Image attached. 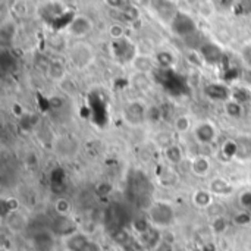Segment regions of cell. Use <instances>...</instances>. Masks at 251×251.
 Here are the masks:
<instances>
[{
  "instance_id": "6da1fadb",
  "label": "cell",
  "mask_w": 251,
  "mask_h": 251,
  "mask_svg": "<svg viewBox=\"0 0 251 251\" xmlns=\"http://www.w3.org/2000/svg\"><path fill=\"white\" fill-rule=\"evenodd\" d=\"M68 56L72 65L78 69L88 68L94 62V57H96L94 49L85 41H76L72 46H69Z\"/></svg>"
},
{
  "instance_id": "7a4b0ae2",
  "label": "cell",
  "mask_w": 251,
  "mask_h": 251,
  "mask_svg": "<svg viewBox=\"0 0 251 251\" xmlns=\"http://www.w3.org/2000/svg\"><path fill=\"white\" fill-rule=\"evenodd\" d=\"M174 219H175V210L169 203L156 201L149 209V221L151 225L157 228H166L172 225Z\"/></svg>"
},
{
  "instance_id": "3957f363",
  "label": "cell",
  "mask_w": 251,
  "mask_h": 251,
  "mask_svg": "<svg viewBox=\"0 0 251 251\" xmlns=\"http://www.w3.org/2000/svg\"><path fill=\"white\" fill-rule=\"evenodd\" d=\"M171 29L178 37H188L197 31V24L190 15L184 12H178L171 19Z\"/></svg>"
},
{
  "instance_id": "277c9868",
  "label": "cell",
  "mask_w": 251,
  "mask_h": 251,
  "mask_svg": "<svg viewBox=\"0 0 251 251\" xmlns=\"http://www.w3.org/2000/svg\"><path fill=\"white\" fill-rule=\"evenodd\" d=\"M93 28H94V22L91 18H88L87 15H76L69 21L68 32L75 38H84L88 34H91Z\"/></svg>"
},
{
  "instance_id": "5b68a950",
  "label": "cell",
  "mask_w": 251,
  "mask_h": 251,
  "mask_svg": "<svg viewBox=\"0 0 251 251\" xmlns=\"http://www.w3.org/2000/svg\"><path fill=\"white\" fill-rule=\"evenodd\" d=\"M32 251H53L54 249V234L49 229H35L31 237Z\"/></svg>"
},
{
  "instance_id": "8992f818",
  "label": "cell",
  "mask_w": 251,
  "mask_h": 251,
  "mask_svg": "<svg viewBox=\"0 0 251 251\" xmlns=\"http://www.w3.org/2000/svg\"><path fill=\"white\" fill-rule=\"evenodd\" d=\"M146 113H147V109L141 103H138V101H129L124 107V119L131 126H138L144 121H147L146 119Z\"/></svg>"
},
{
  "instance_id": "52a82bcc",
  "label": "cell",
  "mask_w": 251,
  "mask_h": 251,
  "mask_svg": "<svg viewBox=\"0 0 251 251\" xmlns=\"http://www.w3.org/2000/svg\"><path fill=\"white\" fill-rule=\"evenodd\" d=\"M50 231L54 235H60V237L68 238L69 235H72V234L76 232V226H75V224L72 222V219L69 216H57L51 222Z\"/></svg>"
},
{
  "instance_id": "ba28073f",
  "label": "cell",
  "mask_w": 251,
  "mask_h": 251,
  "mask_svg": "<svg viewBox=\"0 0 251 251\" xmlns=\"http://www.w3.org/2000/svg\"><path fill=\"white\" fill-rule=\"evenodd\" d=\"M199 50H200V53H201V56L204 59V63H207V65H218L224 59L222 49L215 43H206Z\"/></svg>"
},
{
  "instance_id": "9c48e42d",
  "label": "cell",
  "mask_w": 251,
  "mask_h": 251,
  "mask_svg": "<svg viewBox=\"0 0 251 251\" xmlns=\"http://www.w3.org/2000/svg\"><path fill=\"white\" fill-rule=\"evenodd\" d=\"M196 138L201 144H212L216 140V129L210 122H201L196 128Z\"/></svg>"
},
{
  "instance_id": "30bf717a",
  "label": "cell",
  "mask_w": 251,
  "mask_h": 251,
  "mask_svg": "<svg viewBox=\"0 0 251 251\" xmlns=\"http://www.w3.org/2000/svg\"><path fill=\"white\" fill-rule=\"evenodd\" d=\"M90 243L91 241L88 240V237L81 232H75L65 238V247L68 251H85Z\"/></svg>"
},
{
  "instance_id": "8fae6325",
  "label": "cell",
  "mask_w": 251,
  "mask_h": 251,
  "mask_svg": "<svg viewBox=\"0 0 251 251\" xmlns=\"http://www.w3.org/2000/svg\"><path fill=\"white\" fill-rule=\"evenodd\" d=\"M235 157L240 160H249L251 159V137L250 135H241L235 141Z\"/></svg>"
},
{
  "instance_id": "7c38bea8",
  "label": "cell",
  "mask_w": 251,
  "mask_h": 251,
  "mask_svg": "<svg viewBox=\"0 0 251 251\" xmlns=\"http://www.w3.org/2000/svg\"><path fill=\"white\" fill-rule=\"evenodd\" d=\"M6 226L12 231V232H21L26 228V218L19 213V212H12L7 213L6 216Z\"/></svg>"
},
{
  "instance_id": "4fadbf2b",
  "label": "cell",
  "mask_w": 251,
  "mask_h": 251,
  "mask_svg": "<svg viewBox=\"0 0 251 251\" xmlns=\"http://www.w3.org/2000/svg\"><path fill=\"white\" fill-rule=\"evenodd\" d=\"M132 66L141 72V74H149L156 63V59H153V56H143V54H135V57L132 59Z\"/></svg>"
},
{
  "instance_id": "5bb4252c",
  "label": "cell",
  "mask_w": 251,
  "mask_h": 251,
  "mask_svg": "<svg viewBox=\"0 0 251 251\" xmlns=\"http://www.w3.org/2000/svg\"><path fill=\"white\" fill-rule=\"evenodd\" d=\"M210 168H212V163H210V159L207 156H197L193 159V163H191V169L196 175H200V176H206L209 172H210Z\"/></svg>"
},
{
  "instance_id": "9a60e30c",
  "label": "cell",
  "mask_w": 251,
  "mask_h": 251,
  "mask_svg": "<svg viewBox=\"0 0 251 251\" xmlns=\"http://www.w3.org/2000/svg\"><path fill=\"white\" fill-rule=\"evenodd\" d=\"M47 75H49L50 79L59 81V82H60V81H63L65 76H66V69H65V66H63L62 62L53 60V62H50L49 66H47Z\"/></svg>"
},
{
  "instance_id": "2e32d148",
  "label": "cell",
  "mask_w": 251,
  "mask_h": 251,
  "mask_svg": "<svg viewBox=\"0 0 251 251\" xmlns=\"http://www.w3.org/2000/svg\"><path fill=\"white\" fill-rule=\"evenodd\" d=\"M206 93L207 96L215 100V101H225L229 96L228 93V88L224 87V85H219V84H212L206 88Z\"/></svg>"
},
{
  "instance_id": "e0dca14e",
  "label": "cell",
  "mask_w": 251,
  "mask_h": 251,
  "mask_svg": "<svg viewBox=\"0 0 251 251\" xmlns=\"http://www.w3.org/2000/svg\"><path fill=\"white\" fill-rule=\"evenodd\" d=\"M232 191V187L231 184L224 179V178H215L212 182H210V193L212 194H216V196H226Z\"/></svg>"
},
{
  "instance_id": "ac0fdd59",
  "label": "cell",
  "mask_w": 251,
  "mask_h": 251,
  "mask_svg": "<svg viewBox=\"0 0 251 251\" xmlns=\"http://www.w3.org/2000/svg\"><path fill=\"white\" fill-rule=\"evenodd\" d=\"M165 157H166L168 162H171V163H174V165H178V163L182 162L184 154H182V150H181L179 146L171 144L169 147L165 149Z\"/></svg>"
},
{
  "instance_id": "d6986e66",
  "label": "cell",
  "mask_w": 251,
  "mask_h": 251,
  "mask_svg": "<svg viewBox=\"0 0 251 251\" xmlns=\"http://www.w3.org/2000/svg\"><path fill=\"white\" fill-rule=\"evenodd\" d=\"M212 201H213V194L209 191H197L194 194V203L199 207H212Z\"/></svg>"
},
{
  "instance_id": "ffe728a7",
  "label": "cell",
  "mask_w": 251,
  "mask_h": 251,
  "mask_svg": "<svg viewBox=\"0 0 251 251\" xmlns=\"http://www.w3.org/2000/svg\"><path fill=\"white\" fill-rule=\"evenodd\" d=\"M156 63H159L160 66H163V68H171V66H174L175 65V54L172 53V51H168V50H165V51H159L157 54H156Z\"/></svg>"
},
{
  "instance_id": "44dd1931",
  "label": "cell",
  "mask_w": 251,
  "mask_h": 251,
  "mask_svg": "<svg viewBox=\"0 0 251 251\" xmlns=\"http://www.w3.org/2000/svg\"><path fill=\"white\" fill-rule=\"evenodd\" d=\"M151 81H150V76L149 74H141V72H137L134 76H132V85L140 90V91H146L149 87H150Z\"/></svg>"
},
{
  "instance_id": "7402d4cb",
  "label": "cell",
  "mask_w": 251,
  "mask_h": 251,
  "mask_svg": "<svg viewBox=\"0 0 251 251\" xmlns=\"http://www.w3.org/2000/svg\"><path fill=\"white\" fill-rule=\"evenodd\" d=\"M174 128H175L176 132L184 134V132H187L191 128V119L187 115H179L174 121Z\"/></svg>"
},
{
  "instance_id": "603a6c76",
  "label": "cell",
  "mask_w": 251,
  "mask_h": 251,
  "mask_svg": "<svg viewBox=\"0 0 251 251\" xmlns=\"http://www.w3.org/2000/svg\"><path fill=\"white\" fill-rule=\"evenodd\" d=\"M54 210L59 216H68L72 210V206H71V201L68 199H57L56 203H54Z\"/></svg>"
},
{
  "instance_id": "cb8c5ba5",
  "label": "cell",
  "mask_w": 251,
  "mask_h": 251,
  "mask_svg": "<svg viewBox=\"0 0 251 251\" xmlns=\"http://www.w3.org/2000/svg\"><path fill=\"white\" fill-rule=\"evenodd\" d=\"M225 110H226L228 116H231V118H241V115H243V104L235 101V100H231V101L225 103Z\"/></svg>"
},
{
  "instance_id": "d4e9b609",
  "label": "cell",
  "mask_w": 251,
  "mask_h": 251,
  "mask_svg": "<svg viewBox=\"0 0 251 251\" xmlns=\"http://www.w3.org/2000/svg\"><path fill=\"white\" fill-rule=\"evenodd\" d=\"M132 228H134V231H137L140 235H144L146 232H149V231L153 228V225L150 224L149 219H135V221L132 222Z\"/></svg>"
},
{
  "instance_id": "484cf974",
  "label": "cell",
  "mask_w": 251,
  "mask_h": 251,
  "mask_svg": "<svg viewBox=\"0 0 251 251\" xmlns=\"http://www.w3.org/2000/svg\"><path fill=\"white\" fill-rule=\"evenodd\" d=\"M163 118V112L159 106H150L147 109V113H146V119L150 121V122H159L160 119Z\"/></svg>"
},
{
  "instance_id": "4316f807",
  "label": "cell",
  "mask_w": 251,
  "mask_h": 251,
  "mask_svg": "<svg viewBox=\"0 0 251 251\" xmlns=\"http://www.w3.org/2000/svg\"><path fill=\"white\" fill-rule=\"evenodd\" d=\"M226 228H228V224L224 216H218L212 221V229L215 234H222L226 231Z\"/></svg>"
},
{
  "instance_id": "83f0119b",
  "label": "cell",
  "mask_w": 251,
  "mask_h": 251,
  "mask_svg": "<svg viewBox=\"0 0 251 251\" xmlns=\"http://www.w3.org/2000/svg\"><path fill=\"white\" fill-rule=\"evenodd\" d=\"M187 60L194 66H201L204 63V59H203L200 50H190L187 53Z\"/></svg>"
},
{
  "instance_id": "f1b7e54d",
  "label": "cell",
  "mask_w": 251,
  "mask_h": 251,
  "mask_svg": "<svg viewBox=\"0 0 251 251\" xmlns=\"http://www.w3.org/2000/svg\"><path fill=\"white\" fill-rule=\"evenodd\" d=\"M113 238H115V241H116L119 246H128V244L131 243V237H129V234H128L125 229H118V231L115 232Z\"/></svg>"
},
{
  "instance_id": "f546056e",
  "label": "cell",
  "mask_w": 251,
  "mask_h": 251,
  "mask_svg": "<svg viewBox=\"0 0 251 251\" xmlns=\"http://www.w3.org/2000/svg\"><path fill=\"white\" fill-rule=\"evenodd\" d=\"M241 59L244 62V65L251 69V41L246 43L243 47H241Z\"/></svg>"
},
{
  "instance_id": "4dcf8cb0",
  "label": "cell",
  "mask_w": 251,
  "mask_h": 251,
  "mask_svg": "<svg viewBox=\"0 0 251 251\" xmlns=\"http://www.w3.org/2000/svg\"><path fill=\"white\" fill-rule=\"evenodd\" d=\"M109 34H110L112 38H115V40L125 38V28H124L121 24H113V25L109 28Z\"/></svg>"
},
{
  "instance_id": "1f68e13d",
  "label": "cell",
  "mask_w": 251,
  "mask_h": 251,
  "mask_svg": "<svg viewBox=\"0 0 251 251\" xmlns=\"http://www.w3.org/2000/svg\"><path fill=\"white\" fill-rule=\"evenodd\" d=\"M249 99H250V93L246 88H235V91H234V100L235 101H238V103L243 104Z\"/></svg>"
},
{
  "instance_id": "d6a6232c",
  "label": "cell",
  "mask_w": 251,
  "mask_h": 251,
  "mask_svg": "<svg viewBox=\"0 0 251 251\" xmlns=\"http://www.w3.org/2000/svg\"><path fill=\"white\" fill-rule=\"evenodd\" d=\"M235 222L238 224V225H247V224H250L251 222V216L249 213H238L237 216H235Z\"/></svg>"
},
{
  "instance_id": "836d02e7",
  "label": "cell",
  "mask_w": 251,
  "mask_h": 251,
  "mask_svg": "<svg viewBox=\"0 0 251 251\" xmlns=\"http://www.w3.org/2000/svg\"><path fill=\"white\" fill-rule=\"evenodd\" d=\"M241 203H243L244 206H251V194L250 193H247V194H244V196H243V199H241Z\"/></svg>"
},
{
  "instance_id": "e575fe53",
  "label": "cell",
  "mask_w": 251,
  "mask_h": 251,
  "mask_svg": "<svg viewBox=\"0 0 251 251\" xmlns=\"http://www.w3.org/2000/svg\"><path fill=\"white\" fill-rule=\"evenodd\" d=\"M85 251H101V250H100L99 244H96V243H93V241H91V243L88 244V247L85 249Z\"/></svg>"
},
{
  "instance_id": "d590c367",
  "label": "cell",
  "mask_w": 251,
  "mask_h": 251,
  "mask_svg": "<svg viewBox=\"0 0 251 251\" xmlns=\"http://www.w3.org/2000/svg\"><path fill=\"white\" fill-rule=\"evenodd\" d=\"M13 112H15L16 116H21V115L24 113L22 110H19V106H18V104H13Z\"/></svg>"
},
{
  "instance_id": "8d00e7d4",
  "label": "cell",
  "mask_w": 251,
  "mask_h": 251,
  "mask_svg": "<svg viewBox=\"0 0 251 251\" xmlns=\"http://www.w3.org/2000/svg\"><path fill=\"white\" fill-rule=\"evenodd\" d=\"M135 251H150V250H147V249H144V247H141V249H137Z\"/></svg>"
}]
</instances>
